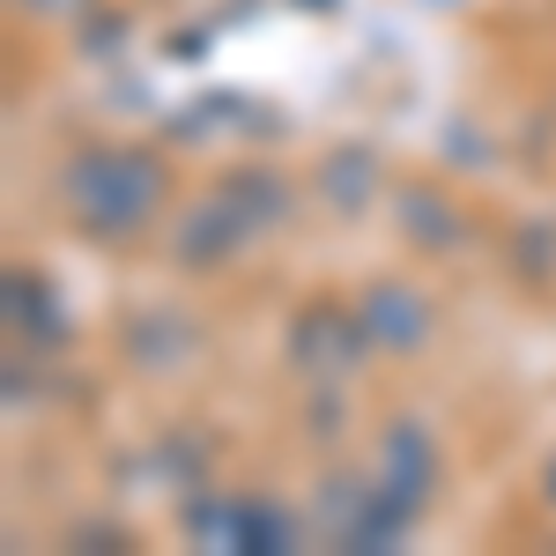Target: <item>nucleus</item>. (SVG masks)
<instances>
[{
	"label": "nucleus",
	"mask_w": 556,
	"mask_h": 556,
	"mask_svg": "<svg viewBox=\"0 0 556 556\" xmlns=\"http://www.w3.org/2000/svg\"><path fill=\"white\" fill-rule=\"evenodd\" d=\"M156 193H164V178H156L149 156L97 149V156L75 164V215H83L89 230H134V223H149Z\"/></svg>",
	"instance_id": "nucleus-1"
},
{
	"label": "nucleus",
	"mask_w": 556,
	"mask_h": 556,
	"mask_svg": "<svg viewBox=\"0 0 556 556\" xmlns=\"http://www.w3.org/2000/svg\"><path fill=\"white\" fill-rule=\"evenodd\" d=\"M30 8H38V15H75L83 0H30Z\"/></svg>",
	"instance_id": "nucleus-3"
},
{
	"label": "nucleus",
	"mask_w": 556,
	"mask_h": 556,
	"mask_svg": "<svg viewBox=\"0 0 556 556\" xmlns=\"http://www.w3.org/2000/svg\"><path fill=\"white\" fill-rule=\"evenodd\" d=\"M364 334H379V342H393V349H416L430 334V319H424V304L408 298V290H379V298H371V319H364Z\"/></svg>",
	"instance_id": "nucleus-2"
}]
</instances>
